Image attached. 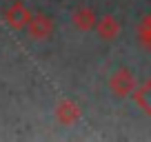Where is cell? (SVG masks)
I'll use <instances>...</instances> for the list:
<instances>
[{"instance_id":"cell-1","label":"cell","mask_w":151,"mask_h":142,"mask_svg":"<svg viewBox=\"0 0 151 142\" xmlns=\"http://www.w3.org/2000/svg\"><path fill=\"white\" fill-rule=\"evenodd\" d=\"M136 78L129 69H118L113 71L111 78H109V89L116 98H127V95H133L136 91Z\"/></svg>"},{"instance_id":"cell-2","label":"cell","mask_w":151,"mask_h":142,"mask_svg":"<svg viewBox=\"0 0 151 142\" xmlns=\"http://www.w3.org/2000/svg\"><path fill=\"white\" fill-rule=\"evenodd\" d=\"M31 16H33V14L22 5V2H20V0L11 2V5L2 11V20H5V24H7L9 29H14V31H20V29L27 27L29 20H31Z\"/></svg>"},{"instance_id":"cell-3","label":"cell","mask_w":151,"mask_h":142,"mask_svg":"<svg viewBox=\"0 0 151 142\" xmlns=\"http://www.w3.org/2000/svg\"><path fill=\"white\" fill-rule=\"evenodd\" d=\"M27 33L33 40H47L53 33V20L45 14H33L27 24Z\"/></svg>"},{"instance_id":"cell-4","label":"cell","mask_w":151,"mask_h":142,"mask_svg":"<svg viewBox=\"0 0 151 142\" xmlns=\"http://www.w3.org/2000/svg\"><path fill=\"white\" fill-rule=\"evenodd\" d=\"M80 115H82V109L78 107V102H73V100H69V98L60 100V102L56 104V120L62 124V127L76 124L80 120Z\"/></svg>"},{"instance_id":"cell-5","label":"cell","mask_w":151,"mask_h":142,"mask_svg":"<svg viewBox=\"0 0 151 142\" xmlns=\"http://www.w3.org/2000/svg\"><path fill=\"white\" fill-rule=\"evenodd\" d=\"M71 22L76 24V29H80V31H91L96 29L98 24V18H96V11L91 7H76L73 14H71Z\"/></svg>"},{"instance_id":"cell-6","label":"cell","mask_w":151,"mask_h":142,"mask_svg":"<svg viewBox=\"0 0 151 142\" xmlns=\"http://www.w3.org/2000/svg\"><path fill=\"white\" fill-rule=\"evenodd\" d=\"M96 33H98V38H102V40H116L118 33H120V22L113 18V16H102V18H98Z\"/></svg>"},{"instance_id":"cell-7","label":"cell","mask_w":151,"mask_h":142,"mask_svg":"<svg viewBox=\"0 0 151 142\" xmlns=\"http://www.w3.org/2000/svg\"><path fill=\"white\" fill-rule=\"evenodd\" d=\"M133 100H136V104L142 109V113L151 115V78L145 80L140 87H136V91H133Z\"/></svg>"},{"instance_id":"cell-8","label":"cell","mask_w":151,"mask_h":142,"mask_svg":"<svg viewBox=\"0 0 151 142\" xmlns=\"http://www.w3.org/2000/svg\"><path fill=\"white\" fill-rule=\"evenodd\" d=\"M136 36H138V42L142 44V49L151 51V11L140 20V22H138V27H136Z\"/></svg>"}]
</instances>
